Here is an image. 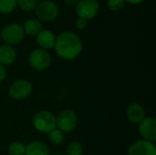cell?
I'll list each match as a JSON object with an SVG mask.
<instances>
[{"label": "cell", "instance_id": "1", "mask_svg": "<svg viewBox=\"0 0 156 155\" xmlns=\"http://www.w3.org/2000/svg\"><path fill=\"white\" fill-rule=\"evenodd\" d=\"M82 47V41L78 35L71 31H65L56 37L54 48L60 58L73 60L81 53Z\"/></svg>", "mask_w": 156, "mask_h": 155}, {"label": "cell", "instance_id": "2", "mask_svg": "<svg viewBox=\"0 0 156 155\" xmlns=\"http://www.w3.org/2000/svg\"><path fill=\"white\" fill-rule=\"evenodd\" d=\"M32 124L37 132L42 133H49L57 128L56 116L48 111H39L34 115Z\"/></svg>", "mask_w": 156, "mask_h": 155}, {"label": "cell", "instance_id": "3", "mask_svg": "<svg viewBox=\"0 0 156 155\" xmlns=\"http://www.w3.org/2000/svg\"><path fill=\"white\" fill-rule=\"evenodd\" d=\"M78 123V117L75 111L70 109L63 110L56 117V127L64 132H70L75 130Z\"/></svg>", "mask_w": 156, "mask_h": 155}, {"label": "cell", "instance_id": "4", "mask_svg": "<svg viewBox=\"0 0 156 155\" xmlns=\"http://www.w3.org/2000/svg\"><path fill=\"white\" fill-rule=\"evenodd\" d=\"M58 15V7L57 4L50 0H45L40 2L36 6L37 17L45 22H50L57 18Z\"/></svg>", "mask_w": 156, "mask_h": 155}, {"label": "cell", "instance_id": "5", "mask_svg": "<svg viewBox=\"0 0 156 155\" xmlns=\"http://www.w3.org/2000/svg\"><path fill=\"white\" fill-rule=\"evenodd\" d=\"M25 36V32L23 29V26L19 24H9L5 26L2 32H1V37L5 42L6 45H16L20 43Z\"/></svg>", "mask_w": 156, "mask_h": 155}, {"label": "cell", "instance_id": "6", "mask_svg": "<svg viewBox=\"0 0 156 155\" xmlns=\"http://www.w3.org/2000/svg\"><path fill=\"white\" fill-rule=\"evenodd\" d=\"M33 90L32 84L27 79H18L11 84L8 89L9 96L16 100L27 99Z\"/></svg>", "mask_w": 156, "mask_h": 155}, {"label": "cell", "instance_id": "7", "mask_svg": "<svg viewBox=\"0 0 156 155\" xmlns=\"http://www.w3.org/2000/svg\"><path fill=\"white\" fill-rule=\"evenodd\" d=\"M29 65L36 70H45L51 64V57L49 53L42 48L33 50L28 58Z\"/></svg>", "mask_w": 156, "mask_h": 155}, {"label": "cell", "instance_id": "8", "mask_svg": "<svg viewBox=\"0 0 156 155\" xmlns=\"http://www.w3.org/2000/svg\"><path fill=\"white\" fill-rule=\"evenodd\" d=\"M100 5L97 0H80L76 5V11L79 17L85 20L92 19L98 14Z\"/></svg>", "mask_w": 156, "mask_h": 155}, {"label": "cell", "instance_id": "9", "mask_svg": "<svg viewBox=\"0 0 156 155\" xmlns=\"http://www.w3.org/2000/svg\"><path fill=\"white\" fill-rule=\"evenodd\" d=\"M138 130L140 135L144 140L149 142L156 141V121L153 117H145L141 122L138 123Z\"/></svg>", "mask_w": 156, "mask_h": 155}, {"label": "cell", "instance_id": "10", "mask_svg": "<svg viewBox=\"0 0 156 155\" xmlns=\"http://www.w3.org/2000/svg\"><path fill=\"white\" fill-rule=\"evenodd\" d=\"M128 155H156V147L152 142L140 140L130 146Z\"/></svg>", "mask_w": 156, "mask_h": 155}, {"label": "cell", "instance_id": "11", "mask_svg": "<svg viewBox=\"0 0 156 155\" xmlns=\"http://www.w3.org/2000/svg\"><path fill=\"white\" fill-rule=\"evenodd\" d=\"M126 116L132 123H139L145 118L144 108L140 103L133 102L126 108Z\"/></svg>", "mask_w": 156, "mask_h": 155}, {"label": "cell", "instance_id": "12", "mask_svg": "<svg viewBox=\"0 0 156 155\" xmlns=\"http://www.w3.org/2000/svg\"><path fill=\"white\" fill-rule=\"evenodd\" d=\"M37 42L42 49H52L55 46L56 37L49 30H41L37 36Z\"/></svg>", "mask_w": 156, "mask_h": 155}, {"label": "cell", "instance_id": "13", "mask_svg": "<svg viewBox=\"0 0 156 155\" xmlns=\"http://www.w3.org/2000/svg\"><path fill=\"white\" fill-rule=\"evenodd\" d=\"M16 58V52L15 48L10 45L0 46V64L3 66H8L15 62Z\"/></svg>", "mask_w": 156, "mask_h": 155}, {"label": "cell", "instance_id": "14", "mask_svg": "<svg viewBox=\"0 0 156 155\" xmlns=\"http://www.w3.org/2000/svg\"><path fill=\"white\" fill-rule=\"evenodd\" d=\"M25 155H49V149L44 143L34 141L26 145Z\"/></svg>", "mask_w": 156, "mask_h": 155}, {"label": "cell", "instance_id": "15", "mask_svg": "<svg viewBox=\"0 0 156 155\" xmlns=\"http://www.w3.org/2000/svg\"><path fill=\"white\" fill-rule=\"evenodd\" d=\"M23 29H24V32L27 34L28 36L37 37L38 33L42 30V25L39 20L30 18L25 22L23 26Z\"/></svg>", "mask_w": 156, "mask_h": 155}, {"label": "cell", "instance_id": "16", "mask_svg": "<svg viewBox=\"0 0 156 155\" xmlns=\"http://www.w3.org/2000/svg\"><path fill=\"white\" fill-rule=\"evenodd\" d=\"M7 153L9 155H25L26 145L20 142H14L9 144Z\"/></svg>", "mask_w": 156, "mask_h": 155}, {"label": "cell", "instance_id": "17", "mask_svg": "<svg viewBox=\"0 0 156 155\" xmlns=\"http://www.w3.org/2000/svg\"><path fill=\"white\" fill-rule=\"evenodd\" d=\"M83 147L80 143L77 141L70 142L66 148V155H82Z\"/></svg>", "mask_w": 156, "mask_h": 155}, {"label": "cell", "instance_id": "18", "mask_svg": "<svg viewBox=\"0 0 156 155\" xmlns=\"http://www.w3.org/2000/svg\"><path fill=\"white\" fill-rule=\"evenodd\" d=\"M48 134L49 142L54 145H59L64 142V139H65L64 133L61 131H59L58 129H57V128L54 129L53 131H51Z\"/></svg>", "mask_w": 156, "mask_h": 155}, {"label": "cell", "instance_id": "19", "mask_svg": "<svg viewBox=\"0 0 156 155\" xmlns=\"http://www.w3.org/2000/svg\"><path fill=\"white\" fill-rule=\"evenodd\" d=\"M16 0H0V13L9 14L16 7Z\"/></svg>", "mask_w": 156, "mask_h": 155}, {"label": "cell", "instance_id": "20", "mask_svg": "<svg viewBox=\"0 0 156 155\" xmlns=\"http://www.w3.org/2000/svg\"><path fill=\"white\" fill-rule=\"evenodd\" d=\"M17 5L24 11H31L36 8L37 0H16Z\"/></svg>", "mask_w": 156, "mask_h": 155}, {"label": "cell", "instance_id": "21", "mask_svg": "<svg viewBox=\"0 0 156 155\" xmlns=\"http://www.w3.org/2000/svg\"><path fill=\"white\" fill-rule=\"evenodd\" d=\"M108 6L112 11H120L124 6L123 0H108Z\"/></svg>", "mask_w": 156, "mask_h": 155}, {"label": "cell", "instance_id": "22", "mask_svg": "<svg viewBox=\"0 0 156 155\" xmlns=\"http://www.w3.org/2000/svg\"><path fill=\"white\" fill-rule=\"evenodd\" d=\"M87 26V20L83 19V18H80L79 17L77 20H76V26L78 29H83L85 28Z\"/></svg>", "mask_w": 156, "mask_h": 155}, {"label": "cell", "instance_id": "23", "mask_svg": "<svg viewBox=\"0 0 156 155\" xmlns=\"http://www.w3.org/2000/svg\"><path fill=\"white\" fill-rule=\"evenodd\" d=\"M5 76H6L5 68V66L0 64V83H2L4 81V79H5Z\"/></svg>", "mask_w": 156, "mask_h": 155}, {"label": "cell", "instance_id": "24", "mask_svg": "<svg viewBox=\"0 0 156 155\" xmlns=\"http://www.w3.org/2000/svg\"><path fill=\"white\" fill-rule=\"evenodd\" d=\"M80 0H65L66 4L68 5H70V6H74V5H77L79 4Z\"/></svg>", "mask_w": 156, "mask_h": 155}, {"label": "cell", "instance_id": "25", "mask_svg": "<svg viewBox=\"0 0 156 155\" xmlns=\"http://www.w3.org/2000/svg\"><path fill=\"white\" fill-rule=\"evenodd\" d=\"M123 1L127 2V3H130V4H133V5H138V4L143 3L144 0H123Z\"/></svg>", "mask_w": 156, "mask_h": 155}, {"label": "cell", "instance_id": "26", "mask_svg": "<svg viewBox=\"0 0 156 155\" xmlns=\"http://www.w3.org/2000/svg\"><path fill=\"white\" fill-rule=\"evenodd\" d=\"M55 155H64V154H55Z\"/></svg>", "mask_w": 156, "mask_h": 155}]
</instances>
